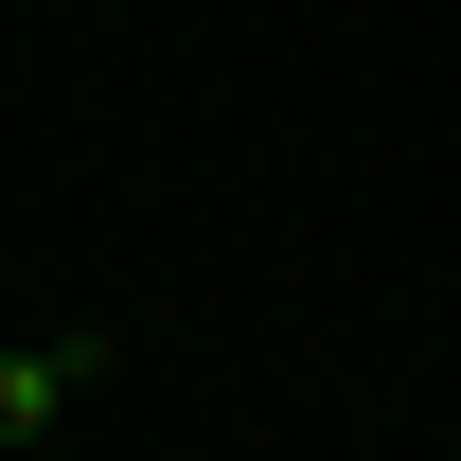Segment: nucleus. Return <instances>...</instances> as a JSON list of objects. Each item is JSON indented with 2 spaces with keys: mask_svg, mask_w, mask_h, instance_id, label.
I'll return each mask as SVG.
<instances>
[{
  "mask_svg": "<svg viewBox=\"0 0 461 461\" xmlns=\"http://www.w3.org/2000/svg\"><path fill=\"white\" fill-rule=\"evenodd\" d=\"M89 373H107V338H36V355H0V444H54Z\"/></svg>",
  "mask_w": 461,
  "mask_h": 461,
  "instance_id": "1",
  "label": "nucleus"
}]
</instances>
